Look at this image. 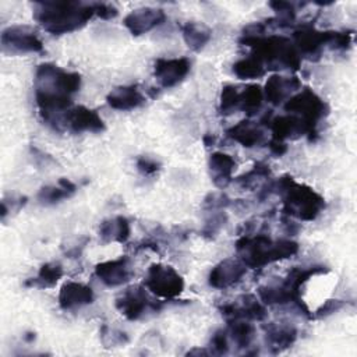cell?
<instances>
[{
	"label": "cell",
	"mask_w": 357,
	"mask_h": 357,
	"mask_svg": "<svg viewBox=\"0 0 357 357\" xmlns=\"http://www.w3.org/2000/svg\"><path fill=\"white\" fill-rule=\"evenodd\" d=\"M81 88V75L52 63L36 67L33 78L35 102L42 120L61 131V119L73 107V95Z\"/></svg>",
	"instance_id": "6da1fadb"
},
{
	"label": "cell",
	"mask_w": 357,
	"mask_h": 357,
	"mask_svg": "<svg viewBox=\"0 0 357 357\" xmlns=\"http://www.w3.org/2000/svg\"><path fill=\"white\" fill-rule=\"evenodd\" d=\"M95 15V3L84 1H36L35 21L52 35L74 32L88 24Z\"/></svg>",
	"instance_id": "7a4b0ae2"
},
{
	"label": "cell",
	"mask_w": 357,
	"mask_h": 357,
	"mask_svg": "<svg viewBox=\"0 0 357 357\" xmlns=\"http://www.w3.org/2000/svg\"><path fill=\"white\" fill-rule=\"evenodd\" d=\"M273 194L282 198L284 215L304 222L315 220L326 205L321 194L307 184L297 183L289 174L273 180Z\"/></svg>",
	"instance_id": "3957f363"
},
{
	"label": "cell",
	"mask_w": 357,
	"mask_h": 357,
	"mask_svg": "<svg viewBox=\"0 0 357 357\" xmlns=\"http://www.w3.org/2000/svg\"><path fill=\"white\" fill-rule=\"evenodd\" d=\"M241 45L248 46L252 53L268 70H291L297 71L301 67V56L294 43L283 35H241Z\"/></svg>",
	"instance_id": "277c9868"
},
{
	"label": "cell",
	"mask_w": 357,
	"mask_h": 357,
	"mask_svg": "<svg viewBox=\"0 0 357 357\" xmlns=\"http://www.w3.org/2000/svg\"><path fill=\"white\" fill-rule=\"evenodd\" d=\"M284 112L294 114L305 124L308 139L315 141L318 137L319 121L328 114V105L311 88L298 89L284 103Z\"/></svg>",
	"instance_id": "5b68a950"
},
{
	"label": "cell",
	"mask_w": 357,
	"mask_h": 357,
	"mask_svg": "<svg viewBox=\"0 0 357 357\" xmlns=\"http://www.w3.org/2000/svg\"><path fill=\"white\" fill-rule=\"evenodd\" d=\"M145 287L156 297L172 300L183 293L184 279L173 266L155 262L146 271Z\"/></svg>",
	"instance_id": "8992f818"
},
{
	"label": "cell",
	"mask_w": 357,
	"mask_h": 357,
	"mask_svg": "<svg viewBox=\"0 0 357 357\" xmlns=\"http://www.w3.org/2000/svg\"><path fill=\"white\" fill-rule=\"evenodd\" d=\"M1 49L6 53H39L43 42L38 32L28 25H11L1 31Z\"/></svg>",
	"instance_id": "52a82bcc"
},
{
	"label": "cell",
	"mask_w": 357,
	"mask_h": 357,
	"mask_svg": "<svg viewBox=\"0 0 357 357\" xmlns=\"http://www.w3.org/2000/svg\"><path fill=\"white\" fill-rule=\"evenodd\" d=\"M332 31H319L311 24H303L293 31V43L301 59L318 60L325 47H328Z\"/></svg>",
	"instance_id": "ba28073f"
},
{
	"label": "cell",
	"mask_w": 357,
	"mask_h": 357,
	"mask_svg": "<svg viewBox=\"0 0 357 357\" xmlns=\"http://www.w3.org/2000/svg\"><path fill=\"white\" fill-rule=\"evenodd\" d=\"M105 128V121L98 112L82 105L70 107L61 119V130H68L75 134L102 132Z\"/></svg>",
	"instance_id": "9c48e42d"
},
{
	"label": "cell",
	"mask_w": 357,
	"mask_h": 357,
	"mask_svg": "<svg viewBox=\"0 0 357 357\" xmlns=\"http://www.w3.org/2000/svg\"><path fill=\"white\" fill-rule=\"evenodd\" d=\"M117 311L128 321L139 319L149 308L156 310V304L149 300L142 286L127 287L114 301Z\"/></svg>",
	"instance_id": "30bf717a"
},
{
	"label": "cell",
	"mask_w": 357,
	"mask_h": 357,
	"mask_svg": "<svg viewBox=\"0 0 357 357\" xmlns=\"http://www.w3.org/2000/svg\"><path fill=\"white\" fill-rule=\"evenodd\" d=\"M191 61L187 57L156 59L153 64V75L159 85L165 89H170L178 85L190 73Z\"/></svg>",
	"instance_id": "8fae6325"
},
{
	"label": "cell",
	"mask_w": 357,
	"mask_h": 357,
	"mask_svg": "<svg viewBox=\"0 0 357 357\" xmlns=\"http://www.w3.org/2000/svg\"><path fill=\"white\" fill-rule=\"evenodd\" d=\"M222 315L227 319L241 318L248 321H262L266 317L265 304L254 294H243L236 301L219 307Z\"/></svg>",
	"instance_id": "7c38bea8"
},
{
	"label": "cell",
	"mask_w": 357,
	"mask_h": 357,
	"mask_svg": "<svg viewBox=\"0 0 357 357\" xmlns=\"http://www.w3.org/2000/svg\"><path fill=\"white\" fill-rule=\"evenodd\" d=\"M95 275L107 287L123 286L127 282H130L132 276L130 258L121 255L114 259L99 262L95 266Z\"/></svg>",
	"instance_id": "4fadbf2b"
},
{
	"label": "cell",
	"mask_w": 357,
	"mask_h": 357,
	"mask_svg": "<svg viewBox=\"0 0 357 357\" xmlns=\"http://www.w3.org/2000/svg\"><path fill=\"white\" fill-rule=\"evenodd\" d=\"M166 21V14L162 8L158 7H139L130 11L124 20V26L134 36H139L152 31L153 28L162 25Z\"/></svg>",
	"instance_id": "5bb4252c"
},
{
	"label": "cell",
	"mask_w": 357,
	"mask_h": 357,
	"mask_svg": "<svg viewBox=\"0 0 357 357\" xmlns=\"http://www.w3.org/2000/svg\"><path fill=\"white\" fill-rule=\"evenodd\" d=\"M247 266L241 262V259L226 258L218 262L208 275V283L213 289L225 290L238 283L241 278L245 275Z\"/></svg>",
	"instance_id": "9a60e30c"
},
{
	"label": "cell",
	"mask_w": 357,
	"mask_h": 357,
	"mask_svg": "<svg viewBox=\"0 0 357 357\" xmlns=\"http://www.w3.org/2000/svg\"><path fill=\"white\" fill-rule=\"evenodd\" d=\"M301 88V81L297 77H284L272 74L264 85V98L273 106L286 102L293 93Z\"/></svg>",
	"instance_id": "2e32d148"
},
{
	"label": "cell",
	"mask_w": 357,
	"mask_h": 357,
	"mask_svg": "<svg viewBox=\"0 0 357 357\" xmlns=\"http://www.w3.org/2000/svg\"><path fill=\"white\" fill-rule=\"evenodd\" d=\"M93 300H95V293L92 287L81 282L68 280L63 283L59 291V305L61 310H66V311L77 310L84 305L92 304Z\"/></svg>",
	"instance_id": "e0dca14e"
},
{
	"label": "cell",
	"mask_w": 357,
	"mask_h": 357,
	"mask_svg": "<svg viewBox=\"0 0 357 357\" xmlns=\"http://www.w3.org/2000/svg\"><path fill=\"white\" fill-rule=\"evenodd\" d=\"M226 134L230 139H233L244 148H255L266 144L265 131L262 126L248 119L241 120L237 124L227 128Z\"/></svg>",
	"instance_id": "ac0fdd59"
},
{
	"label": "cell",
	"mask_w": 357,
	"mask_h": 357,
	"mask_svg": "<svg viewBox=\"0 0 357 357\" xmlns=\"http://www.w3.org/2000/svg\"><path fill=\"white\" fill-rule=\"evenodd\" d=\"M265 329V342L272 354H279L297 340V329L290 324H275L271 322Z\"/></svg>",
	"instance_id": "d6986e66"
},
{
	"label": "cell",
	"mask_w": 357,
	"mask_h": 357,
	"mask_svg": "<svg viewBox=\"0 0 357 357\" xmlns=\"http://www.w3.org/2000/svg\"><path fill=\"white\" fill-rule=\"evenodd\" d=\"M209 174L212 183L218 188H226L233 181V172L236 169V160L225 152H212L208 160Z\"/></svg>",
	"instance_id": "ffe728a7"
},
{
	"label": "cell",
	"mask_w": 357,
	"mask_h": 357,
	"mask_svg": "<svg viewBox=\"0 0 357 357\" xmlns=\"http://www.w3.org/2000/svg\"><path fill=\"white\" fill-rule=\"evenodd\" d=\"M106 102L112 109L126 112L144 105L145 96L138 85H121L107 93Z\"/></svg>",
	"instance_id": "44dd1931"
},
{
	"label": "cell",
	"mask_w": 357,
	"mask_h": 357,
	"mask_svg": "<svg viewBox=\"0 0 357 357\" xmlns=\"http://www.w3.org/2000/svg\"><path fill=\"white\" fill-rule=\"evenodd\" d=\"M272 131V138L279 141L286 139H296L303 135H308L305 124L294 114H286V116H276L271 120L268 126Z\"/></svg>",
	"instance_id": "7402d4cb"
},
{
	"label": "cell",
	"mask_w": 357,
	"mask_h": 357,
	"mask_svg": "<svg viewBox=\"0 0 357 357\" xmlns=\"http://www.w3.org/2000/svg\"><path fill=\"white\" fill-rule=\"evenodd\" d=\"M130 234H131L130 220L123 215L107 218L102 220L99 225V237L105 243L116 241L123 244L130 238Z\"/></svg>",
	"instance_id": "603a6c76"
},
{
	"label": "cell",
	"mask_w": 357,
	"mask_h": 357,
	"mask_svg": "<svg viewBox=\"0 0 357 357\" xmlns=\"http://www.w3.org/2000/svg\"><path fill=\"white\" fill-rule=\"evenodd\" d=\"M77 192V185L66 178H59L57 184H47L40 187L36 198L42 205H56L63 199L71 198Z\"/></svg>",
	"instance_id": "cb8c5ba5"
},
{
	"label": "cell",
	"mask_w": 357,
	"mask_h": 357,
	"mask_svg": "<svg viewBox=\"0 0 357 357\" xmlns=\"http://www.w3.org/2000/svg\"><path fill=\"white\" fill-rule=\"evenodd\" d=\"M298 252V243L290 238H280L271 241L262 251L259 258V266H265L282 259H287Z\"/></svg>",
	"instance_id": "d4e9b609"
},
{
	"label": "cell",
	"mask_w": 357,
	"mask_h": 357,
	"mask_svg": "<svg viewBox=\"0 0 357 357\" xmlns=\"http://www.w3.org/2000/svg\"><path fill=\"white\" fill-rule=\"evenodd\" d=\"M181 35L192 52H201L212 38V31L202 22L187 21L181 25Z\"/></svg>",
	"instance_id": "484cf974"
},
{
	"label": "cell",
	"mask_w": 357,
	"mask_h": 357,
	"mask_svg": "<svg viewBox=\"0 0 357 357\" xmlns=\"http://www.w3.org/2000/svg\"><path fill=\"white\" fill-rule=\"evenodd\" d=\"M227 333L229 337L233 340V343L238 349L247 350L255 337V328L248 319H241V318H234V319H227Z\"/></svg>",
	"instance_id": "4316f807"
},
{
	"label": "cell",
	"mask_w": 357,
	"mask_h": 357,
	"mask_svg": "<svg viewBox=\"0 0 357 357\" xmlns=\"http://www.w3.org/2000/svg\"><path fill=\"white\" fill-rule=\"evenodd\" d=\"M264 102V91L258 84H248L238 92V110L247 116H255Z\"/></svg>",
	"instance_id": "83f0119b"
},
{
	"label": "cell",
	"mask_w": 357,
	"mask_h": 357,
	"mask_svg": "<svg viewBox=\"0 0 357 357\" xmlns=\"http://www.w3.org/2000/svg\"><path fill=\"white\" fill-rule=\"evenodd\" d=\"M64 275L63 265L57 261L45 262L35 278L25 282L26 286H35V287H52L54 286Z\"/></svg>",
	"instance_id": "f1b7e54d"
},
{
	"label": "cell",
	"mask_w": 357,
	"mask_h": 357,
	"mask_svg": "<svg viewBox=\"0 0 357 357\" xmlns=\"http://www.w3.org/2000/svg\"><path fill=\"white\" fill-rule=\"evenodd\" d=\"M231 70H233V74L240 79H257V78H261L266 71L265 66L254 56H248L237 60L233 64Z\"/></svg>",
	"instance_id": "f546056e"
},
{
	"label": "cell",
	"mask_w": 357,
	"mask_h": 357,
	"mask_svg": "<svg viewBox=\"0 0 357 357\" xmlns=\"http://www.w3.org/2000/svg\"><path fill=\"white\" fill-rule=\"evenodd\" d=\"M258 297L265 305H283L291 304L290 294L282 284H265L258 287Z\"/></svg>",
	"instance_id": "4dcf8cb0"
},
{
	"label": "cell",
	"mask_w": 357,
	"mask_h": 357,
	"mask_svg": "<svg viewBox=\"0 0 357 357\" xmlns=\"http://www.w3.org/2000/svg\"><path fill=\"white\" fill-rule=\"evenodd\" d=\"M238 88L231 84L222 86L219 96V112L223 116H230L238 110Z\"/></svg>",
	"instance_id": "1f68e13d"
},
{
	"label": "cell",
	"mask_w": 357,
	"mask_h": 357,
	"mask_svg": "<svg viewBox=\"0 0 357 357\" xmlns=\"http://www.w3.org/2000/svg\"><path fill=\"white\" fill-rule=\"evenodd\" d=\"M271 177V169L266 163L262 162H257L251 170H248L247 173L238 176L237 178H234V181L241 185L243 188H251L257 184L258 180L261 178H269Z\"/></svg>",
	"instance_id": "d6a6232c"
},
{
	"label": "cell",
	"mask_w": 357,
	"mask_h": 357,
	"mask_svg": "<svg viewBox=\"0 0 357 357\" xmlns=\"http://www.w3.org/2000/svg\"><path fill=\"white\" fill-rule=\"evenodd\" d=\"M226 222H227V215L226 212H223V209L212 211V215L204 223L201 234L206 238H215L219 234V231L225 227Z\"/></svg>",
	"instance_id": "836d02e7"
},
{
	"label": "cell",
	"mask_w": 357,
	"mask_h": 357,
	"mask_svg": "<svg viewBox=\"0 0 357 357\" xmlns=\"http://www.w3.org/2000/svg\"><path fill=\"white\" fill-rule=\"evenodd\" d=\"M209 354L213 356H225L229 353V333L226 329H218L211 336L208 344Z\"/></svg>",
	"instance_id": "e575fe53"
},
{
	"label": "cell",
	"mask_w": 357,
	"mask_h": 357,
	"mask_svg": "<svg viewBox=\"0 0 357 357\" xmlns=\"http://www.w3.org/2000/svg\"><path fill=\"white\" fill-rule=\"evenodd\" d=\"M100 339L105 347H116L128 343V336L126 332L119 329H109L106 325H103L100 329Z\"/></svg>",
	"instance_id": "d590c367"
},
{
	"label": "cell",
	"mask_w": 357,
	"mask_h": 357,
	"mask_svg": "<svg viewBox=\"0 0 357 357\" xmlns=\"http://www.w3.org/2000/svg\"><path fill=\"white\" fill-rule=\"evenodd\" d=\"M351 31H332L328 47L332 50H347L351 46Z\"/></svg>",
	"instance_id": "8d00e7d4"
},
{
	"label": "cell",
	"mask_w": 357,
	"mask_h": 357,
	"mask_svg": "<svg viewBox=\"0 0 357 357\" xmlns=\"http://www.w3.org/2000/svg\"><path fill=\"white\" fill-rule=\"evenodd\" d=\"M230 198L223 192H211L205 197L202 208L206 211H222L230 205Z\"/></svg>",
	"instance_id": "74e56055"
},
{
	"label": "cell",
	"mask_w": 357,
	"mask_h": 357,
	"mask_svg": "<svg viewBox=\"0 0 357 357\" xmlns=\"http://www.w3.org/2000/svg\"><path fill=\"white\" fill-rule=\"evenodd\" d=\"M135 166H137V170L142 176H153L162 167V165H160V162L158 159H155L152 156H146V155L138 156V159L135 162Z\"/></svg>",
	"instance_id": "f35d334b"
},
{
	"label": "cell",
	"mask_w": 357,
	"mask_h": 357,
	"mask_svg": "<svg viewBox=\"0 0 357 357\" xmlns=\"http://www.w3.org/2000/svg\"><path fill=\"white\" fill-rule=\"evenodd\" d=\"M346 305V301L343 300H336V298H331L324 301V304H321V307L315 311V318H325L333 312H337L339 310H342Z\"/></svg>",
	"instance_id": "ab89813d"
},
{
	"label": "cell",
	"mask_w": 357,
	"mask_h": 357,
	"mask_svg": "<svg viewBox=\"0 0 357 357\" xmlns=\"http://www.w3.org/2000/svg\"><path fill=\"white\" fill-rule=\"evenodd\" d=\"M119 14V10L110 3H95V15L102 20H112Z\"/></svg>",
	"instance_id": "60d3db41"
},
{
	"label": "cell",
	"mask_w": 357,
	"mask_h": 357,
	"mask_svg": "<svg viewBox=\"0 0 357 357\" xmlns=\"http://www.w3.org/2000/svg\"><path fill=\"white\" fill-rule=\"evenodd\" d=\"M266 146L275 156H283L287 152V144L284 141H279L275 138H271V141L266 142Z\"/></svg>",
	"instance_id": "b9f144b4"
},
{
	"label": "cell",
	"mask_w": 357,
	"mask_h": 357,
	"mask_svg": "<svg viewBox=\"0 0 357 357\" xmlns=\"http://www.w3.org/2000/svg\"><path fill=\"white\" fill-rule=\"evenodd\" d=\"M187 356H211V354H209V350H208V349H199V347H197V349L190 350V351L187 353Z\"/></svg>",
	"instance_id": "7bdbcfd3"
},
{
	"label": "cell",
	"mask_w": 357,
	"mask_h": 357,
	"mask_svg": "<svg viewBox=\"0 0 357 357\" xmlns=\"http://www.w3.org/2000/svg\"><path fill=\"white\" fill-rule=\"evenodd\" d=\"M213 142H215V137H213V135L206 134V135L204 137V144H205V146H211V145H213Z\"/></svg>",
	"instance_id": "ee69618b"
},
{
	"label": "cell",
	"mask_w": 357,
	"mask_h": 357,
	"mask_svg": "<svg viewBox=\"0 0 357 357\" xmlns=\"http://www.w3.org/2000/svg\"><path fill=\"white\" fill-rule=\"evenodd\" d=\"M24 339L26 340V342H32L33 339H35V333H32V332H29V333H26L25 336H24Z\"/></svg>",
	"instance_id": "f6af8a7d"
}]
</instances>
